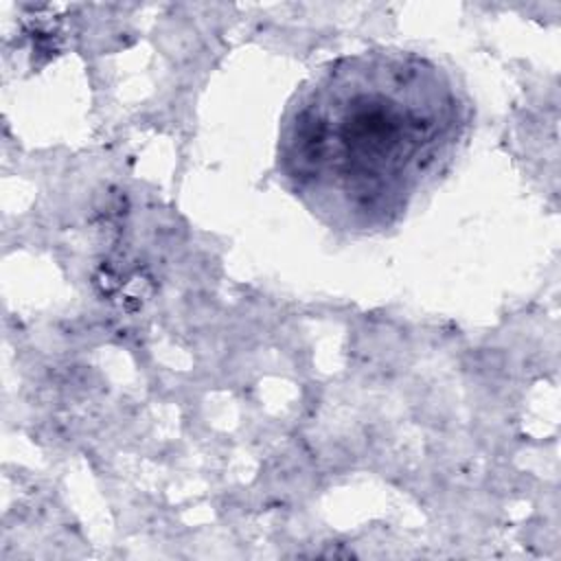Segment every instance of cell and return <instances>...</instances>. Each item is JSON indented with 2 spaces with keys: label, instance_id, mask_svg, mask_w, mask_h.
<instances>
[{
  "label": "cell",
  "instance_id": "obj_1",
  "mask_svg": "<svg viewBox=\"0 0 561 561\" xmlns=\"http://www.w3.org/2000/svg\"><path fill=\"white\" fill-rule=\"evenodd\" d=\"M467 121L462 90L434 59L397 48L348 55L289 101L278 171L331 228L375 232L447 167Z\"/></svg>",
  "mask_w": 561,
  "mask_h": 561
}]
</instances>
